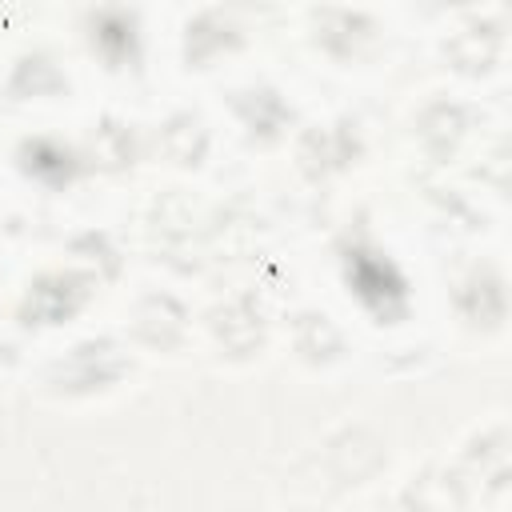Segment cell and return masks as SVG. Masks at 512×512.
Wrapping results in <instances>:
<instances>
[{"mask_svg":"<svg viewBox=\"0 0 512 512\" xmlns=\"http://www.w3.org/2000/svg\"><path fill=\"white\" fill-rule=\"evenodd\" d=\"M348 292L376 316V324H400L408 316V280L404 272L376 248L352 244L340 256Z\"/></svg>","mask_w":512,"mask_h":512,"instance_id":"1","label":"cell"},{"mask_svg":"<svg viewBox=\"0 0 512 512\" xmlns=\"http://www.w3.org/2000/svg\"><path fill=\"white\" fill-rule=\"evenodd\" d=\"M128 368H132V360L120 352L116 340H84L48 368V384H52V392L84 396V392L112 388L116 380L128 376Z\"/></svg>","mask_w":512,"mask_h":512,"instance_id":"2","label":"cell"},{"mask_svg":"<svg viewBox=\"0 0 512 512\" xmlns=\"http://www.w3.org/2000/svg\"><path fill=\"white\" fill-rule=\"evenodd\" d=\"M96 276L80 272V268H60V272H44L28 284L24 300H20V320L28 328H56L68 324L88 300H92Z\"/></svg>","mask_w":512,"mask_h":512,"instance_id":"3","label":"cell"},{"mask_svg":"<svg viewBox=\"0 0 512 512\" xmlns=\"http://www.w3.org/2000/svg\"><path fill=\"white\" fill-rule=\"evenodd\" d=\"M88 48L100 56L104 68L112 72H124V68H136L140 56H144V44H140V16L124 4H100L88 12Z\"/></svg>","mask_w":512,"mask_h":512,"instance_id":"4","label":"cell"},{"mask_svg":"<svg viewBox=\"0 0 512 512\" xmlns=\"http://www.w3.org/2000/svg\"><path fill=\"white\" fill-rule=\"evenodd\" d=\"M312 40L332 60H356L376 40V20L356 8H316L312 12Z\"/></svg>","mask_w":512,"mask_h":512,"instance_id":"5","label":"cell"},{"mask_svg":"<svg viewBox=\"0 0 512 512\" xmlns=\"http://www.w3.org/2000/svg\"><path fill=\"white\" fill-rule=\"evenodd\" d=\"M356 156H360V136L352 132L348 120L328 124V128H304L296 140V160L312 180L348 168Z\"/></svg>","mask_w":512,"mask_h":512,"instance_id":"6","label":"cell"},{"mask_svg":"<svg viewBox=\"0 0 512 512\" xmlns=\"http://www.w3.org/2000/svg\"><path fill=\"white\" fill-rule=\"evenodd\" d=\"M16 168L44 188H68L80 176V156L56 136H24L16 144Z\"/></svg>","mask_w":512,"mask_h":512,"instance_id":"7","label":"cell"},{"mask_svg":"<svg viewBox=\"0 0 512 512\" xmlns=\"http://www.w3.org/2000/svg\"><path fill=\"white\" fill-rule=\"evenodd\" d=\"M456 308H460V316H464L472 328L496 332V328L504 324V316H508V288H504V276H500L496 268H488V264L472 268V272L464 276L460 292H456Z\"/></svg>","mask_w":512,"mask_h":512,"instance_id":"8","label":"cell"},{"mask_svg":"<svg viewBox=\"0 0 512 512\" xmlns=\"http://www.w3.org/2000/svg\"><path fill=\"white\" fill-rule=\"evenodd\" d=\"M500 52H504V28L496 20H476L468 28H460L448 44H444V56L452 60L456 72L464 76H484L500 64Z\"/></svg>","mask_w":512,"mask_h":512,"instance_id":"9","label":"cell"},{"mask_svg":"<svg viewBox=\"0 0 512 512\" xmlns=\"http://www.w3.org/2000/svg\"><path fill=\"white\" fill-rule=\"evenodd\" d=\"M240 28L224 16V12H216V8H208V12H200V16H192L188 20V28H184V64L188 68H208L216 56H224V52H236L240 48Z\"/></svg>","mask_w":512,"mask_h":512,"instance_id":"10","label":"cell"},{"mask_svg":"<svg viewBox=\"0 0 512 512\" xmlns=\"http://www.w3.org/2000/svg\"><path fill=\"white\" fill-rule=\"evenodd\" d=\"M232 112H236V120H240L256 140H280L284 128L292 124L288 100H284L276 88H268V84L232 92Z\"/></svg>","mask_w":512,"mask_h":512,"instance_id":"11","label":"cell"},{"mask_svg":"<svg viewBox=\"0 0 512 512\" xmlns=\"http://www.w3.org/2000/svg\"><path fill=\"white\" fill-rule=\"evenodd\" d=\"M136 336H140L148 348L172 352V348H180L184 336H188V312H184L180 300L168 296V292L144 296L140 308H136Z\"/></svg>","mask_w":512,"mask_h":512,"instance_id":"12","label":"cell"},{"mask_svg":"<svg viewBox=\"0 0 512 512\" xmlns=\"http://www.w3.org/2000/svg\"><path fill=\"white\" fill-rule=\"evenodd\" d=\"M212 332L232 356H252L264 348V320L248 296H236L212 312Z\"/></svg>","mask_w":512,"mask_h":512,"instance_id":"13","label":"cell"},{"mask_svg":"<svg viewBox=\"0 0 512 512\" xmlns=\"http://www.w3.org/2000/svg\"><path fill=\"white\" fill-rule=\"evenodd\" d=\"M416 132H420V144L428 148V156L448 160L460 148V140L468 136V108L456 100H436L420 112Z\"/></svg>","mask_w":512,"mask_h":512,"instance_id":"14","label":"cell"},{"mask_svg":"<svg viewBox=\"0 0 512 512\" xmlns=\"http://www.w3.org/2000/svg\"><path fill=\"white\" fill-rule=\"evenodd\" d=\"M380 460H384V448L368 428H348L344 436L332 440V468L340 480L360 484L380 468Z\"/></svg>","mask_w":512,"mask_h":512,"instance_id":"15","label":"cell"},{"mask_svg":"<svg viewBox=\"0 0 512 512\" xmlns=\"http://www.w3.org/2000/svg\"><path fill=\"white\" fill-rule=\"evenodd\" d=\"M64 92H68V80L44 52L20 56L12 76H8V96L12 100H44V96H64Z\"/></svg>","mask_w":512,"mask_h":512,"instance_id":"16","label":"cell"},{"mask_svg":"<svg viewBox=\"0 0 512 512\" xmlns=\"http://www.w3.org/2000/svg\"><path fill=\"white\" fill-rule=\"evenodd\" d=\"M160 148L172 164L180 168H200L204 156H208V128L200 116L192 112H176L168 116V124L160 128Z\"/></svg>","mask_w":512,"mask_h":512,"instance_id":"17","label":"cell"},{"mask_svg":"<svg viewBox=\"0 0 512 512\" xmlns=\"http://www.w3.org/2000/svg\"><path fill=\"white\" fill-rule=\"evenodd\" d=\"M292 332H296V352L308 364H332L344 352V336L324 312H300L292 320Z\"/></svg>","mask_w":512,"mask_h":512,"instance_id":"18","label":"cell"},{"mask_svg":"<svg viewBox=\"0 0 512 512\" xmlns=\"http://www.w3.org/2000/svg\"><path fill=\"white\" fill-rule=\"evenodd\" d=\"M96 156L108 168H128L136 160V132H132V124H124L116 116H104L100 128H96Z\"/></svg>","mask_w":512,"mask_h":512,"instance_id":"19","label":"cell"},{"mask_svg":"<svg viewBox=\"0 0 512 512\" xmlns=\"http://www.w3.org/2000/svg\"><path fill=\"white\" fill-rule=\"evenodd\" d=\"M76 244H80V248H92V252H96V256H92V260H100V264H104V272H108V276H112V272H116V268H120V264H116V252H112V248H108V236H104V232H84V236H80V240H76Z\"/></svg>","mask_w":512,"mask_h":512,"instance_id":"20","label":"cell"},{"mask_svg":"<svg viewBox=\"0 0 512 512\" xmlns=\"http://www.w3.org/2000/svg\"><path fill=\"white\" fill-rule=\"evenodd\" d=\"M416 4H420L424 12H432V16H436V12H448V8H460V4H468V0H416Z\"/></svg>","mask_w":512,"mask_h":512,"instance_id":"21","label":"cell"}]
</instances>
